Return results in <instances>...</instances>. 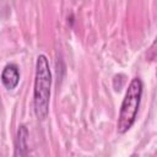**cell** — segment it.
Returning a JSON list of instances; mask_svg holds the SVG:
<instances>
[{
    "label": "cell",
    "mask_w": 157,
    "mask_h": 157,
    "mask_svg": "<svg viewBox=\"0 0 157 157\" xmlns=\"http://www.w3.org/2000/svg\"><path fill=\"white\" fill-rule=\"evenodd\" d=\"M52 87V71L48 58L44 54H39L36 61V77L33 90L34 113L38 119H45L49 112Z\"/></svg>",
    "instance_id": "cell-1"
},
{
    "label": "cell",
    "mask_w": 157,
    "mask_h": 157,
    "mask_svg": "<svg viewBox=\"0 0 157 157\" xmlns=\"http://www.w3.org/2000/svg\"><path fill=\"white\" fill-rule=\"evenodd\" d=\"M141 96H142V81L139 77H134L128 86L125 97L120 105L119 118L117 123V131L119 134L126 132L132 126L140 107Z\"/></svg>",
    "instance_id": "cell-2"
},
{
    "label": "cell",
    "mask_w": 157,
    "mask_h": 157,
    "mask_svg": "<svg viewBox=\"0 0 157 157\" xmlns=\"http://www.w3.org/2000/svg\"><path fill=\"white\" fill-rule=\"evenodd\" d=\"M1 82L7 90H13L20 82V71L16 64H7L1 72Z\"/></svg>",
    "instance_id": "cell-3"
},
{
    "label": "cell",
    "mask_w": 157,
    "mask_h": 157,
    "mask_svg": "<svg viewBox=\"0 0 157 157\" xmlns=\"http://www.w3.org/2000/svg\"><path fill=\"white\" fill-rule=\"evenodd\" d=\"M27 140H28V130L25 125H21L17 130V134H16L13 156H25L28 153Z\"/></svg>",
    "instance_id": "cell-4"
}]
</instances>
